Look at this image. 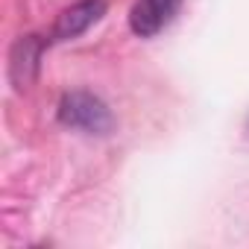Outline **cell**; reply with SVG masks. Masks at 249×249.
Segmentation results:
<instances>
[{
	"instance_id": "6da1fadb",
	"label": "cell",
	"mask_w": 249,
	"mask_h": 249,
	"mask_svg": "<svg viewBox=\"0 0 249 249\" xmlns=\"http://www.w3.org/2000/svg\"><path fill=\"white\" fill-rule=\"evenodd\" d=\"M59 120L65 123V126L88 132V135H106L114 126V117H111L108 106L100 97L88 94V91L65 94L62 103H59Z\"/></svg>"
},
{
	"instance_id": "7a4b0ae2",
	"label": "cell",
	"mask_w": 249,
	"mask_h": 249,
	"mask_svg": "<svg viewBox=\"0 0 249 249\" xmlns=\"http://www.w3.org/2000/svg\"><path fill=\"white\" fill-rule=\"evenodd\" d=\"M179 6H182V0H138L129 12V27L135 36L153 38L176 18Z\"/></svg>"
},
{
	"instance_id": "3957f363",
	"label": "cell",
	"mask_w": 249,
	"mask_h": 249,
	"mask_svg": "<svg viewBox=\"0 0 249 249\" xmlns=\"http://www.w3.org/2000/svg\"><path fill=\"white\" fill-rule=\"evenodd\" d=\"M106 12V0H79L71 9H65L53 24V41H68L82 36L91 24H97Z\"/></svg>"
},
{
	"instance_id": "277c9868",
	"label": "cell",
	"mask_w": 249,
	"mask_h": 249,
	"mask_svg": "<svg viewBox=\"0 0 249 249\" xmlns=\"http://www.w3.org/2000/svg\"><path fill=\"white\" fill-rule=\"evenodd\" d=\"M41 41L36 38V36H27V38H21L15 47H12V56H9V73H12V82H15V88H27L33 79H36V73H38V59H41Z\"/></svg>"
}]
</instances>
